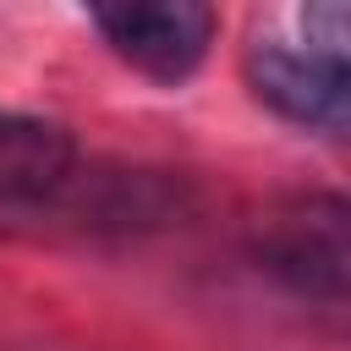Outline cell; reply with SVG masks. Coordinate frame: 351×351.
Instances as JSON below:
<instances>
[{"mask_svg": "<svg viewBox=\"0 0 351 351\" xmlns=\"http://www.w3.org/2000/svg\"><path fill=\"white\" fill-rule=\"evenodd\" d=\"M181 203V181L165 170L99 165L60 121L0 110V219L137 236L170 225Z\"/></svg>", "mask_w": 351, "mask_h": 351, "instance_id": "6da1fadb", "label": "cell"}, {"mask_svg": "<svg viewBox=\"0 0 351 351\" xmlns=\"http://www.w3.org/2000/svg\"><path fill=\"white\" fill-rule=\"evenodd\" d=\"M241 77L280 121L351 143V0L291 5L252 27Z\"/></svg>", "mask_w": 351, "mask_h": 351, "instance_id": "7a4b0ae2", "label": "cell"}, {"mask_svg": "<svg viewBox=\"0 0 351 351\" xmlns=\"http://www.w3.org/2000/svg\"><path fill=\"white\" fill-rule=\"evenodd\" d=\"M247 258L307 302H351V192H285L258 208Z\"/></svg>", "mask_w": 351, "mask_h": 351, "instance_id": "3957f363", "label": "cell"}, {"mask_svg": "<svg viewBox=\"0 0 351 351\" xmlns=\"http://www.w3.org/2000/svg\"><path fill=\"white\" fill-rule=\"evenodd\" d=\"M93 33L104 38V49L132 66L137 77L148 82H186L203 60H208V44L219 33V16L208 5H192V0H165V5H93L88 11Z\"/></svg>", "mask_w": 351, "mask_h": 351, "instance_id": "277c9868", "label": "cell"}]
</instances>
